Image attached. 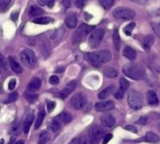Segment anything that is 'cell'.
Returning a JSON list of instances; mask_svg holds the SVG:
<instances>
[{
	"instance_id": "obj_41",
	"label": "cell",
	"mask_w": 160,
	"mask_h": 144,
	"mask_svg": "<svg viewBox=\"0 0 160 144\" xmlns=\"http://www.w3.org/2000/svg\"><path fill=\"white\" fill-rule=\"evenodd\" d=\"M125 129L126 130H127V131H129V132H132V133H138V128H137L135 125H126V126H125Z\"/></svg>"
},
{
	"instance_id": "obj_29",
	"label": "cell",
	"mask_w": 160,
	"mask_h": 144,
	"mask_svg": "<svg viewBox=\"0 0 160 144\" xmlns=\"http://www.w3.org/2000/svg\"><path fill=\"white\" fill-rule=\"evenodd\" d=\"M58 117H59L61 122H63L64 124H68V123H70L71 121H72V115L70 114V112H67V111L62 112Z\"/></svg>"
},
{
	"instance_id": "obj_54",
	"label": "cell",
	"mask_w": 160,
	"mask_h": 144,
	"mask_svg": "<svg viewBox=\"0 0 160 144\" xmlns=\"http://www.w3.org/2000/svg\"><path fill=\"white\" fill-rule=\"evenodd\" d=\"M14 144H25V141L24 140H18V141H16Z\"/></svg>"
},
{
	"instance_id": "obj_17",
	"label": "cell",
	"mask_w": 160,
	"mask_h": 144,
	"mask_svg": "<svg viewBox=\"0 0 160 144\" xmlns=\"http://www.w3.org/2000/svg\"><path fill=\"white\" fill-rule=\"evenodd\" d=\"M65 24L68 28H74L77 25V16L74 13L68 14L65 19Z\"/></svg>"
},
{
	"instance_id": "obj_23",
	"label": "cell",
	"mask_w": 160,
	"mask_h": 144,
	"mask_svg": "<svg viewBox=\"0 0 160 144\" xmlns=\"http://www.w3.org/2000/svg\"><path fill=\"white\" fill-rule=\"evenodd\" d=\"M43 10L42 9H40V7H37V6H36V5H33V6H31L30 7V10H29V13H28V15L30 17H37V16H40V15H41V14H43Z\"/></svg>"
},
{
	"instance_id": "obj_37",
	"label": "cell",
	"mask_w": 160,
	"mask_h": 144,
	"mask_svg": "<svg viewBox=\"0 0 160 144\" xmlns=\"http://www.w3.org/2000/svg\"><path fill=\"white\" fill-rule=\"evenodd\" d=\"M37 3L40 6H48L49 7H52L55 4V0H37Z\"/></svg>"
},
{
	"instance_id": "obj_47",
	"label": "cell",
	"mask_w": 160,
	"mask_h": 144,
	"mask_svg": "<svg viewBox=\"0 0 160 144\" xmlns=\"http://www.w3.org/2000/svg\"><path fill=\"white\" fill-rule=\"evenodd\" d=\"M137 124H140V125H146L147 124V118L146 117H141L138 121H137Z\"/></svg>"
},
{
	"instance_id": "obj_44",
	"label": "cell",
	"mask_w": 160,
	"mask_h": 144,
	"mask_svg": "<svg viewBox=\"0 0 160 144\" xmlns=\"http://www.w3.org/2000/svg\"><path fill=\"white\" fill-rule=\"evenodd\" d=\"M49 81H50V83L51 84H52V85H56V84H58V82H59V78L57 77V76H52V77L50 78V80H49Z\"/></svg>"
},
{
	"instance_id": "obj_46",
	"label": "cell",
	"mask_w": 160,
	"mask_h": 144,
	"mask_svg": "<svg viewBox=\"0 0 160 144\" xmlns=\"http://www.w3.org/2000/svg\"><path fill=\"white\" fill-rule=\"evenodd\" d=\"M111 139H112V135H111V134L106 135L105 137H104V139H103V144H107Z\"/></svg>"
},
{
	"instance_id": "obj_24",
	"label": "cell",
	"mask_w": 160,
	"mask_h": 144,
	"mask_svg": "<svg viewBox=\"0 0 160 144\" xmlns=\"http://www.w3.org/2000/svg\"><path fill=\"white\" fill-rule=\"evenodd\" d=\"M103 73L106 77L111 78V79L115 78L118 76V71L115 69H113V67H111V66H106L103 69Z\"/></svg>"
},
{
	"instance_id": "obj_38",
	"label": "cell",
	"mask_w": 160,
	"mask_h": 144,
	"mask_svg": "<svg viewBox=\"0 0 160 144\" xmlns=\"http://www.w3.org/2000/svg\"><path fill=\"white\" fill-rule=\"evenodd\" d=\"M128 86H129L128 81L126 80V79H124V78H121V79H120V88L124 89V90L126 91V90L128 88Z\"/></svg>"
},
{
	"instance_id": "obj_16",
	"label": "cell",
	"mask_w": 160,
	"mask_h": 144,
	"mask_svg": "<svg viewBox=\"0 0 160 144\" xmlns=\"http://www.w3.org/2000/svg\"><path fill=\"white\" fill-rule=\"evenodd\" d=\"M155 42V37L152 35H147L143 37L142 40V47L144 48L145 51H149L151 47L153 46V44Z\"/></svg>"
},
{
	"instance_id": "obj_26",
	"label": "cell",
	"mask_w": 160,
	"mask_h": 144,
	"mask_svg": "<svg viewBox=\"0 0 160 144\" xmlns=\"http://www.w3.org/2000/svg\"><path fill=\"white\" fill-rule=\"evenodd\" d=\"M144 140L145 141H148V142H158L160 140V138L158 136L152 132V131H148L146 134H145V137H144Z\"/></svg>"
},
{
	"instance_id": "obj_12",
	"label": "cell",
	"mask_w": 160,
	"mask_h": 144,
	"mask_svg": "<svg viewBox=\"0 0 160 144\" xmlns=\"http://www.w3.org/2000/svg\"><path fill=\"white\" fill-rule=\"evenodd\" d=\"M100 122H101V125L105 127H112L114 125H115L116 121H115V118H114L111 114H110V113H106V114L101 116Z\"/></svg>"
},
{
	"instance_id": "obj_8",
	"label": "cell",
	"mask_w": 160,
	"mask_h": 144,
	"mask_svg": "<svg viewBox=\"0 0 160 144\" xmlns=\"http://www.w3.org/2000/svg\"><path fill=\"white\" fill-rule=\"evenodd\" d=\"M71 107L75 110H81L87 104V97L85 94L77 93L74 95L70 99Z\"/></svg>"
},
{
	"instance_id": "obj_1",
	"label": "cell",
	"mask_w": 160,
	"mask_h": 144,
	"mask_svg": "<svg viewBox=\"0 0 160 144\" xmlns=\"http://www.w3.org/2000/svg\"><path fill=\"white\" fill-rule=\"evenodd\" d=\"M123 73L132 80H141L143 77V69L137 64H126L123 66Z\"/></svg>"
},
{
	"instance_id": "obj_5",
	"label": "cell",
	"mask_w": 160,
	"mask_h": 144,
	"mask_svg": "<svg viewBox=\"0 0 160 144\" xmlns=\"http://www.w3.org/2000/svg\"><path fill=\"white\" fill-rule=\"evenodd\" d=\"M105 35V31L101 28H97L96 30L91 33L89 40H88V43L89 46L92 49H96L100 45V42L103 40V37Z\"/></svg>"
},
{
	"instance_id": "obj_32",
	"label": "cell",
	"mask_w": 160,
	"mask_h": 144,
	"mask_svg": "<svg viewBox=\"0 0 160 144\" xmlns=\"http://www.w3.org/2000/svg\"><path fill=\"white\" fill-rule=\"evenodd\" d=\"M135 26H136V24H135L134 22H130V24H128V25L124 28V32H125V34H126V36H128V37H130L131 34H132L133 29L135 28Z\"/></svg>"
},
{
	"instance_id": "obj_31",
	"label": "cell",
	"mask_w": 160,
	"mask_h": 144,
	"mask_svg": "<svg viewBox=\"0 0 160 144\" xmlns=\"http://www.w3.org/2000/svg\"><path fill=\"white\" fill-rule=\"evenodd\" d=\"M44 117H45V111L43 110H41L39 113V115H37V118L36 120V124H35V128L36 129H37L42 124L43 120H44Z\"/></svg>"
},
{
	"instance_id": "obj_25",
	"label": "cell",
	"mask_w": 160,
	"mask_h": 144,
	"mask_svg": "<svg viewBox=\"0 0 160 144\" xmlns=\"http://www.w3.org/2000/svg\"><path fill=\"white\" fill-rule=\"evenodd\" d=\"M61 128V122H60V119L59 117L53 119L52 122L50 123L49 125V129L52 131V132H57L59 129Z\"/></svg>"
},
{
	"instance_id": "obj_45",
	"label": "cell",
	"mask_w": 160,
	"mask_h": 144,
	"mask_svg": "<svg viewBox=\"0 0 160 144\" xmlns=\"http://www.w3.org/2000/svg\"><path fill=\"white\" fill-rule=\"evenodd\" d=\"M152 26H153L155 33L160 37V24H155V22H153V24H152Z\"/></svg>"
},
{
	"instance_id": "obj_43",
	"label": "cell",
	"mask_w": 160,
	"mask_h": 144,
	"mask_svg": "<svg viewBox=\"0 0 160 144\" xmlns=\"http://www.w3.org/2000/svg\"><path fill=\"white\" fill-rule=\"evenodd\" d=\"M124 95H125V90L122 89V88H120V89L117 91V92L115 93L114 96H115V98H117V99H122V98H123V96H124Z\"/></svg>"
},
{
	"instance_id": "obj_28",
	"label": "cell",
	"mask_w": 160,
	"mask_h": 144,
	"mask_svg": "<svg viewBox=\"0 0 160 144\" xmlns=\"http://www.w3.org/2000/svg\"><path fill=\"white\" fill-rule=\"evenodd\" d=\"M112 39H113V45L114 48H115L116 51H119L120 49V45H121V39H120V35L118 33V30L115 29L113 31V35H112Z\"/></svg>"
},
{
	"instance_id": "obj_53",
	"label": "cell",
	"mask_w": 160,
	"mask_h": 144,
	"mask_svg": "<svg viewBox=\"0 0 160 144\" xmlns=\"http://www.w3.org/2000/svg\"><path fill=\"white\" fill-rule=\"evenodd\" d=\"M1 66H2L3 69H5V62H4V57H3V55H1Z\"/></svg>"
},
{
	"instance_id": "obj_52",
	"label": "cell",
	"mask_w": 160,
	"mask_h": 144,
	"mask_svg": "<svg viewBox=\"0 0 160 144\" xmlns=\"http://www.w3.org/2000/svg\"><path fill=\"white\" fill-rule=\"evenodd\" d=\"M64 70H65V67H58V69H56L55 72L56 73H62Z\"/></svg>"
},
{
	"instance_id": "obj_13",
	"label": "cell",
	"mask_w": 160,
	"mask_h": 144,
	"mask_svg": "<svg viewBox=\"0 0 160 144\" xmlns=\"http://www.w3.org/2000/svg\"><path fill=\"white\" fill-rule=\"evenodd\" d=\"M40 51L43 54L44 56H48L51 54V48L48 40H46V37H41L40 40Z\"/></svg>"
},
{
	"instance_id": "obj_15",
	"label": "cell",
	"mask_w": 160,
	"mask_h": 144,
	"mask_svg": "<svg viewBox=\"0 0 160 144\" xmlns=\"http://www.w3.org/2000/svg\"><path fill=\"white\" fill-rule=\"evenodd\" d=\"M41 86V81L37 78V77H34L31 81H29L28 85H27V89L29 91H31V92H35V91L39 90Z\"/></svg>"
},
{
	"instance_id": "obj_50",
	"label": "cell",
	"mask_w": 160,
	"mask_h": 144,
	"mask_svg": "<svg viewBox=\"0 0 160 144\" xmlns=\"http://www.w3.org/2000/svg\"><path fill=\"white\" fill-rule=\"evenodd\" d=\"M15 86H16V80L12 79L10 82H9V88L10 90H13L15 88Z\"/></svg>"
},
{
	"instance_id": "obj_4",
	"label": "cell",
	"mask_w": 160,
	"mask_h": 144,
	"mask_svg": "<svg viewBox=\"0 0 160 144\" xmlns=\"http://www.w3.org/2000/svg\"><path fill=\"white\" fill-rule=\"evenodd\" d=\"M93 29V26H89L85 24H81L80 25L79 27H77V29L75 30V32L73 34L72 37V40L74 43H80L81 42L84 37H86V35Z\"/></svg>"
},
{
	"instance_id": "obj_39",
	"label": "cell",
	"mask_w": 160,
	"mask_h": 144,
	"mask_svg": "<svg viewBox=\"0 0 160 144\" xmlns=\"http://www.w3.org/2000/svg\"><path fill=\"white\" fill-rule=\"evenodd\" d=\"M10 1L11 0H0V10H5L10 4Z\"/></svg>"
},
{
	"instance_id": "obj_2",
	"label": "cell",
	"mask_w": 160,
	"mask_h": 144,
	"mask_svg": "<svg viewBox=\"0 0 160 144\" xmlns=\"http://www.w3.org/2000/svg\"><path fill=\"white\" fill-rule=\"evenodd\" d=\"M104 135V130L99 126H93L85 136L84 139H82V144H96L99 142Z\"/></svg>"
},
{
	"instance_id": "obj_48",
	"label": "cell",
	"mask_w": 160,
	"mask_h": 144,
	"mask_svg": "<svg viewBox=\"0 0 160 144\" xmlns=\"http://www.w3.org/2000/svg\"><path fill=\"white\" fill-rule=\"evenodd\" d=\"M18 17H19V12H18V11H13V12L11 13L10 18H11V20H12L13 22H16V21L18 20Z\"/></svg>"
},
{
	"instance_id": "obj_34",
	"label": "cell",
	"mask_w": 160,
	"mask_h": 144,
	"mask_svg": "<svg viewBox=\"0 0 160 144\" xmlns=\"http://www.w3.org/2000/svg\"><path fill=\"white\" fill-rule=\"evenodd\" d=\"M18 98V93L17 92H13V93H10L7 97L5 99V103H11V102H14Z\"/></svg>"
},
{
	"instance_id": "obj_49",
	"label": "cell",
	"mask_w": 160,
	"mask_h": 144,
	"mask_svg": "<svg viewBox=\"0 0 160 144\" xmlns=\"http://www.w3.org/2000/svg\"><path fill=\"white\" fill-rule=\"evenodd\" d=\"M70 144H82V140L80 138H75L70 142Z\"/></svg>"
},
{
	"instance_id": "obj_14",
	"label": "cell",
	"mask_w": 160,
	"mask_h": 144,
	"mask_svg": "<svg viewBox=\"0 0 160 144\" xmlns=\"http://www.w3.org/2000/svg\"><path fill=\"white\" fill-rule=\"evenodd\" d=\"M33 121H34V113H28L26 115L25 121H24V124H22V130H24L25 134H27L29 129H30V126L33 124Z\"/></svg>"
},
{
	"instance_id": "obj_33",
	"label": "cell",
	"mask_w": 160,
	"mask_h": 144,
	"mask_svg": "<svg viewBox=\"0 0 160 144\" xmlns=\"http://www.w3.org/2000/svg\"><path fill=\"white\" fill-rule=\"evenodd\" d=\"M114 3V0H99V4L105 10H109Z\"/></svg>"
},
{
	"instance_id": "obj_51",
	"label": "cell",
	"mask_w": 160,
	"mask_h": 144,
	"mask_svg": "<svg viewBox=\"0 0 160 144\" xmlns=\"http://www.w3.org/2000/svg\"><path fill=\"white\" fill-rule=\"evenodd\" d=\"M62 3L66 7H70V0H63Z\"/></svg>"
},
{
	"instance_id": "obj_40",
	"label": "cell",
	"mask_w": 160,
	"mask_h": 144,
	"mask_svg": "<svg viewBox=\"0 0 160 144\" xmlns=\"http://www.w3.org/2000/svg\"><path fill=\"white\" fill-rule=\"evenodd\" d=\"M74 4L76 5V7H84L87 3V0H73Z\"/></svg>"
},
{
	"instance_id": "obj_19",
	"label": "cell",
	"mask_w": 160,
	"mask_h": 144,
	"mask_svg": "<svg viewBox=\"0 0 160 144\" xmlns=\"http://www.w3.org/2000/svg\"><path fill=\"white\" fill-rule=\"evenodd\" d=\"M114 89H115V86H114L113 84L109 85L108 87H106L104 90H102L99 93V95H98V98H99V99H106L107 97L113 93Z\"/></svg>"
},
{
	"instance_id": "obj_27",
	"label": "cell",
	"mask_w": 160,
	"mask_h": 144,
	"mask_svg": "<svg viewBox=\"0 0 160 144\" xmlns=\"http://www.w3.org/2000/svg\"><path fill=\"white\" fill-rule=\"evenodd\" d=\"M53 21L55 20L51 17H37L33 20V22L37 25H48L51 22H53Z\"/></svg>"
},
{
	"instance_id": "obj_21",
	"label": "cell",
	"mask_w": 160,
	"mask_h": 144,
	"mask_svg": "<svg viewBox=\"0 0 160 144\" xmlns=\"http://www.w3.org/2000/svg\"><path fill=\"white\" fill-rule=\"evenodd\" d=\"M146 98H147V101L150 105L156 106V105H158V103H159L157 96L154 91H148L146 94Z\"/></svg>"
},
{
	"instance_id": "obj_36",
	"label": "cell",
	"mask_w": 160,
	"mask_h": 144,
	"mask_svg": "<svg viewBox=\"0 0 160 144\" xmlns=\"http://www.w3.org/2000/svg\"><path fill=\"white\" fill-rule=\"evenodd\" d=\"M12 133L14 135H20L22 132V128H21V125L19 122H16L13 125H12Z\"/></svg>"
},
{
	"instance_id": "obj_42",
	"label": "cell",
	"mask_w": 160,
	"mask_h": 144,
	"mask_svg": "<svg viewBox=\"0 0 160 144\" xmlns=\"http://www.w3.org/2000/svg\"><path fill=\"white\" fill-rule=\"evenodd\" d=\"M55 106H56V103L55 101H47V110L49 112H52L55 110Z\"/></svg>"
},
{
	"instance_id": "obj_20",
	"label": "cell",
	"mask_w": 160,
	"mask_h": 144,
	"mask_svg": "<svg viewBox=\"0 0 160 144\" xmlns=\"http://www.w3.org/2000/svg\"><path fill=\"white\" fill-rule=\"evenodd\" d=\"M123 54H124V56L126 57L128 60H130V61H133V60L136 59L137 52H136V51H135L133 48L127 46V47H126V48L124 49Z\"/></svg>"
},
{
	"instance_id": "obj_7",
	"label": "cell",
	"mask_w": 160,
	"mask_h": 144,
	"mask_svg": "<svg viewBox=\"0 0 160 144\" xmlns=\"http://www.w3.org/2000/svg\"><path fill=\"white\" fill-rule=\"evenodd\" d=\"M21 60L24 65L26 66L32 67L37 64V57L34 54V51L31 50H25L20 54Z\"/></svg>"
},
{
	"instance_id": "obj_30",
	"label": "cell",
	"mask_w": 160,
	"mask_h": 144,
	"mask_svg": "<svg viewBox=\"0 0 160 144\" xmlns=\"http://www.w3.org/2000/svg\"><path fill=\"white\" fill-rule=\"evenodd\" d=\"M51 139V135L47 131H42L39 137V144H46Z\"/></svg>"
},
{
	"instance_id": "obj_9",
	"label": "cell",
	"mask_w": 160,
	"mask_h": 144,
	"mask_svg": "<svg viewBox=\"0 0 160 144\" xmlns=\"http://www.w3.org/2000/svg\"><path fill=\"white\" fill-rule=\"evenodd\" d=\"M84 58L86 61L95 67H99L101 66V61L98 57L97 52H86L84 54Z\"/></svg>"
},
{
	"instance_id": "obj_35",
	"label": "cell",
	"mask_w": 160,
	"mask_h": 144,
	"mask_svg": "<svg viewBox=\"0 0 160 144\" xmlns=\"http://www.w3.org/2000/svg\"><path fill=\"white\" fill-rule=\"evenodd\" d=\"M25 96L26 100H27L29 103H34V102H36V100L37 99V97H39V96L36 95V94H29V93H25Z\"/></svg>"
},
{
	"instance_id": "obj_11",
	"label": "cell",
	"mask_w": 160,
	"mask_h": 144,
	"mask_svg": "<svg viewBox=\"0 0 160 144\" xmlns=\"http://www.w3.org/2000/svg\"><path fill=\"white\" fill-rule=\"evenodd\" d=\"M95 109L96 111H109L114 109V102L113 101H104L98 102L95 105Z\"/></svg>"
},
{
	"instance_id": "obj_18",
	"label": "cell",
	"mask_w": 160,
	"mask_h": 144,
	"mask_svg": "<svg viewBox=\"0 0 160 144\" xmlns=\"http://www.w3.org/2000/svg\"><path fill=\"white\" fill-rule=\"evenodd\" d=\"M98 57H99L101 63H107L111 59V54L109 50H101L97 52Z\"/></svg>"
},
{
	"instance_id": "obj_3",
	"label": "cell",
	"mask_w": 160,
	"mask_h": 144,
	"mask_svg": "<svg viewBox=\"0 0 160 144\" xmlns=\"http://www.w3.org/2000/svg\"><path fill=\"white\" fill-rule=\"evenodd\" d=\"M127 102L133 110H141L142 108V96L141 93L136 90H130L127 94Z\"/></svg>"
},
{
	"instance_id": "obj_6",
	"label": "cell",
	"mask_w": 160,
	"mask_h": 144,
	"mask_svg": "<svg viewBox=\"0 0 160 144\" xmlns=\"http://www.w3.org/2000/svg\"><path fill=\"white\" fill-rule=\"evenodd\" d=\"M112 15L117 19L131 20L135 17V11L131 9H129V7H116L112 11Z\"/></svg>"
},
{
	"instance_id": "obj_22",
	"label": "cell",
	"mask_w": 160,
	"mask_h": 144,
	"mask_svg": "<svg viewBox=\"0 0 160 144\" xmlns=\"http://www.w3.org/2000/svg\"><path fill=\"white\" fill-rule=\"evenodd\" d=\"M9 62H10V67H11V69H12L13 72H15V73H22V69L21 66L16 61V59L13 58V56H10L9 57Z\"/></svg>"
},
{
	"instance_id": "obj_10",
	"label": "cell",
	"mask_w": 160,
	"mask_h": 144,
	"mask_svg": "<svg viewBox=\"0 0 160 144\" xmlns=\"http://www.w3.org/2000/svg\"><path fill=\"white\" fill-rule=\"evenodd\" d=\"M76 87H77V81H70L65 86V88L59 93V96L62 98V99H65L66 97H67L68 95H70L73 92V91L76 89Z\"/></svg>"
}]
</instances>
